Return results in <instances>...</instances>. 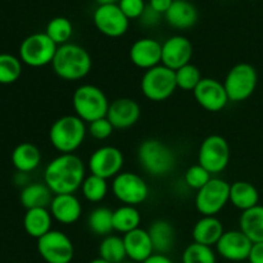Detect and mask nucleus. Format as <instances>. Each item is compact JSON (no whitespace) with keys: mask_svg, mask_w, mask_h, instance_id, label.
<instances>
[{"mask_svg":"<svg viewBox=\"0 0 263 263\" xmlns=\"http://www.w3.org/2000/svg\"><path fill=\"white\" fill-rule=\"evenodd\" d=\"M86 177L82 159L76 154H59L50 161L44 172V182L54 195L74 194Z\"/></svg>","mask_w":263,"mask_h":263,"instance_id":"f257e3e1","label":"nucleus"},{"mask_svg":"<svg viewBox=\"0 0 263 263\" xmlns=\"http://www.w3.org/2000/svg\"><path fill=\"white\" fill-rule=\"evenodd\" d=\"M51 67L59 79L79 81L90 73L92 61L86 49L77 44L67 43L58 46Z\"/></svg>","mask_w":263,"mask_h":263,"instance_id":"f03ea898","label":"nucleus"},{"mask_svg":"<svg viewBox=\"0 0 263 263\" xmlns=\"http://www.w3.org/2000/svg\"><path fill=\"white\" fill-rule=\"evenodd\" d=\"M136 156L141 168L153 177L167 176L176 166L174 151L158 139H146L141 141Z\"/></svg>","mask_w":263,"mask_h":263,"instance_id":"7ed1b4c3","label":"nucleus"},{"mask_svg":"<svg viewBox=\"0 0 263 263\" xmlns=\"http://www.w3.org/2000/svg\"><path fill=\"white\" fill-rule=\"evenodd\" d=\"M86 123L76 115L59 117L49 130V140L61 154H73L84 144L86 138Z\"/></svg>","mask_w":263,"mask_h":263,"instance_id":"20e7f679","label":"nucleus"},{"mask_svg":"<svg viewBox=\"0 0 263 263\" xmlns=\"http://www.w3.org/2000/svg\"><path fill=\"white\" fill-rule=\"evenodd\" d=\"M72 107L77 117L85 123H91L99 118L107 117L109 100L100 87L85 84L74 90Z\"/></svg>","mask_w":263,"mask_h":263,"instance_id":"39448f33","label":"nucleus"},{"mask_svg":"<svg viewBox=\"0 0 263 263\" xmlns=\"http://www.w3.org/2000/svg\"><path fill=\"white\" fill-rule=\"evenodd\" d=\"M140 89L144 97L151 102H163L168 99L177 89L175 71L163 64L144 72Z\"/></svg>","mask_w":263,"mask_h":263,"instance_id":"423d86ee","label":"nucleus"},{"mask_svg":"<svg viewBox=\"0 0 263 263\" xmlns=\"http://www.w3.org/2000/svg\"><path fill=\"white\" fill-rule=\"evenodd\" d=\"M258 84L257 69L249 63H238L228 72L223 81L229 100L240 103L247 100L256 91Z\"/></svg>","mask_w":263,"mask_h":263,"instance_id":"0eeeda50","label":"nucleus"},{"mask_svg":"<svg viewBox=\"0 0 263 263\" xmlns=\"http://www.w3.org/2000/svg\"><path fill=\"white\" fill-rule=\"evenodd\" d=\"M58 45L45 32L27 36L20 45V59L23 64L33 68L53 63Z\"/></svg>","mask_w":263,"mask_h":263,"instance_id":"6e6552de","label":"nucleus"},{"mask_svg":"<svg viewBox=\"0 0 263 263\" xmlns=\"http://www.w3.org/2000/svg\"><path fill=\"white\" fill-rule=\"evenodd\" d=\"M230 202V184L212 177L195 195V208L202 216H216Z\"/></svg>","mask_w":263,"mask_h":263,"instance_id":"1a4fd4ad","label":"nucleus"},{"mask_svg":"<svg viewBox=\"0 0 263 263\" xmlns=\"http://www.w3.org/2000/svg\"><path fill=\"white\" fill-rule=\"evenodd\" d=\"M230 162V146L223 136L210 135L202 141L198 151V164L204 167L211 175L225 171Z\"/></svg>","mask_w":263,"mask_h":263,"instance_id":"9d476101","label":"nucleus"},{"mask_svg":"<svg viewBox=\"0 0 263 263\" xmlns=\"http://www.w3.org/2000/svg\"><path fill=\"white\" fill-rule=\"evenodd\" d=\"M37 252L46 263H71L74 247L68 235L59 230H51L37 239Z\"/></svg>","mask_w":263,"mask_h":263,"instance_id":"9b49d317","label":"nucleus"},{"mask_svg":"<svg viewBox=\"0 0 263 263\" xmlns=\"http://www.w3.org/2000/svg\"><path fill=\"white\" fill-rule=\"evenodd\" d=\"M112 192L122 204L134 207L144 203L149 197V187L145 180L133 172H121L117 175L113 179Z\"/></svg>","mask_w":263,"mask_h":263,"instance_id":"f8f14e48","label":"nucleus"},{"mask_svg":"<svg viewBox=\"0 0 263 263\" xmlns=\"http://www.w3.org/2000/svg\"><path fill=\"white\" fill-rule=\"evenodd\" d=\"M123 163H125V157L120 149L112 145H104L92 152L87 166L90 174L109 180L115 179L122 172Z\"/></svg>","mask_w":263,"mask_h":263,"instance_id":"ddd939ff","label":"nucleus"},{"mask_svg":"<svg viewBox=\"0 0 263 263\" xmlns=\"http://www.w3.org/2000/svg\"><path fill=\"white\" fill-rule=\"evenodd\" d=\"M95 27L108 37H120L128 30V20L117 3L99 4L92 14Z\"/></svg>","mask_w":263,"mask_h":263,"instance_id":"4468645a","label":"nucleus"},{"mask_svg":"<svg viewBox=\"0 0 263 263\" xmlns=\"http://www.w3.org/2000/svg\"><path fill=\"white\" fill-rule=\"evenodd\" d=\"M193 92L198 104L208 112H220L230 102L223 82L211 77H203Z\"/></svg>","mask_w":263,"mask_h":263,"instance_id":"2eb2a0df","label":"nucleus"},{"mask_svg":"<svg viewBox=\"0 0 263 263\" xmlns=\"http://www.w3.org/2000/svg\"><path fill=\"white\" fill-rule=\"evenodd\" d=\"M252 247L253 243L243 231L229 230L223 233L218 243L216 244V251L228 261L241 262L248 261Z\"/></svg>","mask_w":263,"mask_h":263,"instance_id":"dca6fc26","label":"nucleus"},{"mask_svg":"<svg viewBox=\"0 0 263 263\" xmlns=\"http://www.w3.org/2000/svg\"><path fill=\"white\" fill-rule=\"evenodd\" d=\"M193 53L194 49L189 39L181 35L171 36L162 44V64L172 71H177L190 63Z\"/></svg>","mask_w":263,"mask_h":263,"instance_id":"f3484780","label":"nucleus"},{"mask_svg":"<svg viewBox=\"0 0 263 263\" xmlns=\"http://www.w3.org/2000/svg\"><path fill=\"white\" fill-rule=\"evenodd\" d=\"M128 57L134 66L148 71L162 64V44L152 37L139 39L131 45Z\"/></svg>","mask_w":263,"mask_h":263,"instance_id":"a211bd4d","label":"nucleus"},{"mask_svg":"<svg viewBox=\"0 0 263 263\" xmlns=\"http://www.w3.org/2000/svg\"><path fill=\"white\" fill-rule=\"evenodd\" d=\"M140 115V105L136 100L131 98H118L109 103L107 118L115 128L126 130L138 123Z\"/></svg>","mask_w":263,"mask_h":263,"instance_id":"6ab92c4d","label":"nucleus"},{"mask_svg":"<svg viewBox=\"0 0 263 263\" xmlns=\"http://www.w3.org/2000/svg\"><path fill=\"white\" fill-rule=\"evenodd\" d=\"M49 211L57 222L62 225H72L81 217L82 205L74 194H61L54 195Z\"/></svg>","mask_w":263,"mask_h":263,"instance_id":"aec40b11","label":"nucleus"},{"mask_svg":"<svg viewBox=\"0 0 263 263\" xmlns=\"http://www.w3.org/2000/svg\"><path fill=\"white\" fill-rule=\"evenodd\" d=\"M125 243L126 254L130 261L135 263H143L154 254L153 244L149 236L148 230L139 228L122 236Z\"/></svg>","mask_w":263,"mask_h":263,"instance_id":"412c9836","label":"nucleus"},{"mask_svg":"<svg viewBox=\"0 0 263 263\" xmlns=\"http://www.w3.org/2000/svg\"><path fill=\"white\" fill-rule=\"evenodd\" d=\"M167 23L177 30L192 28L198 21V10L189 0H174L164 13Z\"/></svg>","mask_w":263,"mask_h":263,"instance_id":"4be33fe9","label":"nucleus"},{"mask_svg":"<svg viewBox=\"0 0 263 263\" xmlns=\"http://www.w3.org/2000/svg\"><path fill=\"white\" fill-rule=\"evenodd\" d=\"M225 233L222 222L216 216H203L193 228V240L194 243L207 247H216L221 236Z\"/></svg>","mask_w":263,"mask_h":263,"instance_id":"5701e85b","label":"nucleus"},{"mask_svg":"<svg viewBox=\"0 0 263 263\" xmlns=\"http://www.w3.org/2000/svg\"><path fill=\"white\" fill-rule=\"evenodd\" d=\"M149 236L152 239L154 253L167 254L172 251L176 243V230L170 221L156 220L148 229Z\"/></svg>","mask_w":263,"mask_h":263,"instance_id":"b1692460","label":"nucleus"},{"mask_svg":"<svg viewBox=\"0 0 263 263\" xmlns=\"http://www.w3.org/2000/svg\"><path fill=\"white\" fill-rule=\"evenodd\" d=\"M53 220V216L48 208H32L26 211L23 217V228L27 235L37 240L53 230L51 229Z\"/></svg>","mask_w":263,"mask_h":263,"instance_id":"393cba45","label":"nucleus"},{"mask_svg":"<svg viewBox=\"0 0 263 263\" xmlns=\"http://www.w3.org/2000/svg\"><path fill=\"white\" fill-rule=\"evenodd\" d=\"M12 163L20 174L35 171L41 163L40 149L32 143L18 144L12 152Z\"/></svg>","mask_w":263,"mask_h":263,"instance_id":"a878e982","label":"nucleus"},{"mask_svg":"<svg viewBox=\"0 0 263 263\" xmlns=\"http://www.w3.org/2000/svg\"><path fill=\"white\" fill-rule=\"evenodd\" d=\"M54 194L45 182H32L23 186L20 194V202L27 210L32 208H49Z\"/></svg>","mask_w":263,"mask_h":263,"instance_id":"bb28decb","label":"nucleus"},{"mask_svg":"<svg viewBox=\"0 0 263 263\" xmlns=\"http://www.w3.org/2000/svg\"><path fill=\"white\" fill-rule=\"evenodd\" d=\"M259 202V193L248 181H235L230 185V203L240 211L251 210Z\"/></svg>","mask_w":263,"mask_h":263,"instance_id":"cd10ccee","label":"nucleus"},{"mask_svg":"<svg viewBox=\"0 0 263 263\" xmlns=\"http://www.w3.org/2000/svg\"><path fill=\"white\" fill-rule=\"evenodd\" d=\"M239 230L243 231L252 243H263V205L257 204L244 211L239 218Z\"/></svg>","mask_w":263,"mask_h":263,"instance_id":"c85d7f7f","label":"nucleus"},{"mask_svg":"<svg viewBox=\"0 0 263 263\" xmlns=\"http://www.w3.org/2000/svg\"><path fill=\"white\" fill-rule=\"evenodd\" d=\"M141 216L138 208L134 205L122 204L113 211V231L127 234L140 228Z\"/></svg>","mask_w":263,"mask_h":263,"instance_id":"c756f323","label":"nucleus"},{"mask_svg":"<svg viewBox=\"0 0 263 263\" xmlns=\"http://www.w3.org/2000/svg\"><path fill=\"white\" fill-rule=\"evenodd\" d=\"M87 228L98 236L110 235L113 231V211L108 207H97L89 213Z\"/></svg>","mask_w":263,"mask_h":263,"instance_id":"7c9ffc66","label":"nucleus"},{"mask_svg":"<svg viewBox=\"0 0 263 263\" xmlns=\"http://www.w3.org/2000/svg\"><path fill=\"white\" fill-rule=\"evenodd\" d=\"M99 257L109 263H123L127 258L123 238L118 235H107L99 244Z\"/></svg>","mask_w":263,"mask_h":263,"instance_id":"2f4dec72","label":"nucleus"},{"mask_svg":"<svg viewBox=\"0 0 263 263\" xmlns=\"http://www.w3.org/2000/svg\"><path fill=\"white\" fill-rule=\"evenodd\" d=\"M108 180L90 174L85 177L81 185V192L85 199L90 203H99L108 194Z\"/></svg>","mask_w":263,"mask_h":263,"instance_id":"473e14b6","label":"nucleus"},{"mask_svg":"<svg viewBox=\"0 0 263 263\" xmlns=\"http://www.w3.org/2000/svg\"><path fill=\"white\" fill-rule=\"evenodd\" d=\"M22 62L13 54H0V85H10L18 81L22 74Z\"/></svg>","mask_w":263,"mask_h":263,"instance_id":"72a5a7b5","label":"nucleus"},{"mask_svg":"<svg viewBox=\"0 0 263 263\" xmlns=\"http://www.w3.org/2000/svg\"><path fill=\"white\" fill-rule=\"evenodd\" d=\"M72 32H73L72 23L66 17H55L53 20H50L48 25H46L45 30L46 35L58 46L69 43Z\"/></svg>","mask_w":263,"mask_h":263,"instance_id":"f704fd0d","label":"nucleus"},{"mask_svg":"<svg viewBox=\"0 0 263 263\" xmlns=\"http://www.w3.org/2000/svg\"><path fill=\"white\" fill-rule=\"evenodd\" d=\"M182 263H217V258L212 247L193 241L182 253Z\"/></svg>","mask_w":263,"mask_h":263,"instance_id":"c9c22d12","label":"nucleus"},{"mask_svg":"<svg viewBox=\"0 0 263 263\" xmlns=\"http://www.w3.org/2000/svg\"><path fill=\"white\" fill-rule=\"evenodd\" d=\"M175 76H176L177 89H181L184 91H194L195 87L203 79L199 68L192 63L175 71Z\"/></svg>","mask_w":263,"mask_h":263,"instance_id":"e433bc0d","label":"nucleus"},{"mask_svg":"<svg viewBox=\"0 0 263 263\" xmlns=\"http://www.w3.org/2000/svg\"><path fill=\"white\" fill-rule=\"evenodd\" d=\"M211 179H212V175L204 167H202L198 163L190 166L184 175L186 186H189L193 190H197V192L199 189H202Z\"/></svg>","mask_w":263,"mask_h":263,"instance_id":"4c0bfd02","label":"nucleus"},{"mask_svg":"<svg viewBox=\"0 0 263 263\" xmlns=\"http://www.w3.org/2000/svg\"><path fill=\"white\" fill-rule=\"evenodd\" d=\"M113 130H115V127H113L112 123L109 122L107 117L99 118V120L89 123V127H87V133L95 140H105V139H108L112 135Z\"/></svg>","mask_w":263,"mask_h":263,"instance_id":"58836bf2","label":"nucleus"},{"mask_svg":"<svg viewBox=\"0 0 263 263\" xmlns=\"http://www.w3.org/2000/svg\"><path fill=\"white\" fill-rule=\"evenodd\" d=\"M117 4L120 5L121 10L125 13V15L128 20L140 18L146 8L144 0H118Z\"/></svg>","mask_w":263,"mask_h":263,"instance_id":"ea45409f","label":"nucleus"},{"mask_svg":"<svg viewBox=\"0 0 263 263\" xmlns=\"http://www.w3.org/2000/svg\"><path fill=\"white\" fill-rule=\"evenodd\" d=\"M162 14H159L158 12L151 8L149 5H146L145 10L141 14L140 21L144 26H156L157 23L159 22V18H161Z\"/></svg>","mask_w":263,"mask_h":263,"instance_id":"a19ab883","label":"nucleus"},{"mask_svg":"<svg viewBox=\"0 0 263 263\" xmlns=\"http://www.w3.org/2000/svg\"><path fill=\"white\" fill-rule=\"evenodd\" d=\"M249 263H263V243H254L248 257Z\"/></svg>","mask_w":263,"mask_h":263,"instance_id":"79ce46f5","label":"nucleus"},{"mask_svg":"<svg viewBox=\"0 0 263 263\" xmlns=\"http://www.w3.org/2000/svg\"><path fill=\"white\" fill-rule=\"evenodd\" d=\"M174 0H149V7L153 8L159 14H164L171 7Z\"/></svg>","mask_w":263,"mask_h":263,"instance_id":"37998d69","label":"nucleus"},{"mask_svg":"<svg viewBox=\"0 0 263 263\" xmlns=\"http://www.w3.org/2000/svg\"><path fill=\"white\" fill-rule=\"evenodd\" d=\"M143 263H174L171 258H170L167 254H159V253H154L149 257L146 261H144Z\"/></svg>","mask_w":263,"mask_h":263,"instance_id":"c03bdc74","label":"nucleus"},{"mask_svg":"<svg viewBox=\"0 0 263 263\" xmlns=\"http://www.w3.org/2000/svg\"><path fill=\"white\" fill-rule=\"evenodd\" d=\"M99 4H113V3H118V0H97Z\"/></svg>","mask_w":263,"mask_h":263,"instance_id":"a18cd8bd","label":"nucleus"},{"mask_svg":"<svg viewBox=\"0 0 263 263\" xmlns=\"http://www.w3.org/2000/svg\"><path fill=\"white\" fill-rule=\"evenodd\" d=\"M89 263H109V262L104 261V259H103V258H100V257H98V258L92 259V261H90Z\"/></svg>","mask_w":263,"mask_h":263,"instance_id":"49530a36","label":"nucleus"},{"mask_svg":"<svg viewBox=\"0 0 263 263\" xmlns=\"http://www.w3.org/2000/svg\"><path fill=\"white\" fill-rule=\"evenodd\" d=\"M123 263H135V262H133V261H128V262H126V261H125V262H123Z\"/></svg>","mask_w":263,"mask_h":263,"instance_id":"de8ad7c7","label":"nucleus"}]
</instances>
